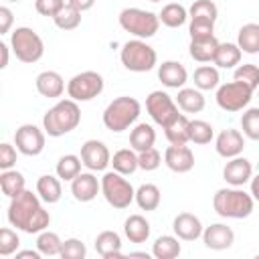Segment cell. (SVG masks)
Instances as JSON below:
<instances>
[{
    "label": "cell",
    "mask_w": 259,
    "mask_h": 259,
    "mask_svg": "<svg viewBox=\"0 0 259 259\" xmlns=\"http://www.w3.org/2000/svg\"><path fill=\"white\" fill-rule=\"evenodd\" d=\"M235 81H243L247 83L251 89L259 87V67L253 63H243L235 69Z\"/></svg>",
    "instance_id": "f6af8a7d"
},
{
    "label": "cell",
    "mask_w": 259,
    "mask_h": 259,
    "mask_svg": "<svg viewBox=\"0 0 259 259\" xmlns=\"http://www.w3.org/2000/svg\"><path fill=\"white\" fill-rule=\"evenodd\" d=\"M67 4H71L73 8H77L79 12H85V10H91L95 0H67Z\"/></svg>",
    "instance_id": "816d5d0a"
},
{
    "label": "cell",
    "mask_w": 259,
    "mask_h": 259,
    "mask_svg": "<svg viewBox=\"0 0 259 259\" xmlns=\"http://www.w3.org/2000/svg\"><path fill=\"white\" fill-rule=\"evenodd\" d=\"M36 91L47 99H57L65 91V81L57 71H42L34 79Z\"/></svg>",
    "instance_id": "44dd1931"
},
{
    "label": "cell",
    "mask_w": 259,
    "mask_h": 259,
    "mask_svg": "<svg viewBox=\"0 0 259 259\" xmlns=\"http://www.w3.org/2000/svg\"><path fill=\"white\" fill-rule=\"evenodd\" d=\"M45 140L47 132L34 123H22L14 132V146L24 156H38L45 150Z\"/></svg>",
    "instance_id": "7c38bea8"
},
{
    "label": "cell",
    "mask_w": 259,
    "mask_h": 259,
    "mask_svg": "<svg viewBox=\"0 0 259 259\" xmlns=\"http://www.w3.org/2000/svg\"><path fill=\"white\" fill-rule=\"evenodd\" d=\"M8 223L22 233H40L51 225V214L42 206V198L32 190H22L18 196L10 198L8 204Z\"/></svg>",
    "instance_id": "6da1fadb"
},
{
    "label": "cell",
    "mask_w": 259,
    "mask_h": 259,
    "mask_svg": "<svg viewBox=\"0 0 259 259\" xmlns=\"http://www.w3.org/2000/svg\"><path fill=\"white\" fill-rule=\"evenodd\" d=\"M241 55H243V51L239 49L237 42H219V49H217L212 63L219 69H233L241 63Z\"/></svg>",
    "instance_id": "f546056e"
},
{
    "label": "cell",
    "mask_w": 259,
    "mask_h": 259,
    "mask_svg": "<svg viewBox=\"0 0 259 259\" xmlns=\"http://www.w3.org/2000/svg\"><path fill=\"white\" fill-rule=\"evenodd\" d=\"M0 188H2V194L8 196V198H14L18 196L22 190H26V180H24V174L10 168V170H2L0 174Z\"/></svg>",
    "instance_id": "1f68e13d"
},
{
    "label": "cell",
    "mask_w": 259,
    "mask_h": 259,
    "mask_svg": "<svg viewBox=\"0 0 259 259\" xmlns=\"http://www.w3.org/2000/svg\"><path fill=\"white\" fill-rule=\"evenodd\" d=\"M16 231H18V229H16ZM16 231L10 229V227H4V229L0 231V255H2V257H10V255H14V253L18 251V247H20V237H18Z\"/></svg>",
    "instance_id": "7bdbcfd3"
},
{
    "label": "cell",
    "mask_w": 259,
    "mask_h": 259,
    "mask_svg": "<svg viewBox=\"0 0 259 259\" xmlns=\"http://www.w3.org/2000/svg\"><path fill=\"white\" fill-rule=\"evenodd\" d=\"M237 45L243 53L257 55L259 53V24L257 22L243 24L239 28V34H237Z\"/></svg>",
    "instance_id": "d6a6232c"
},
{
    "label": "cell",
    "mask_w": 259,
    "mask_h": 259,
    "mask_svg": "<svg viewBox=\"0 0 259 259\" xmlns=\"http://www.w3.org/2000/svg\"><path fill=\"white\" fill-rule=\"evenodd\" d=\"M10 49L20 63H28V65L40 61L45 55V42L40 34L30 26H16L10 32Z\"/></svg>",
    "instance_id": "8992f818"
},
{
    "label": "cell",
    "mask_w": 259,
    "mask_h": 259,
    "mask_svg": "<svg viewBox=\"0 0 259 259\" xmlns=\"http://www.w3.org/2000/svg\"><path fill=\"white\" fill-rule=\"evenodd\" d=\"M257 257H259V253H257Z\"/></svg>",
    "instance_id": "91938a15"
},
{
    "label": "cell",
    "mask_w": 259,
    "mask_h": 259,
    "mask_svg": "<svg viewBox=\"0 0 259 259\" xmlns=\"http://www.w3.org/2000/svg\"><path fill=\"white\" fill-rule=\"evenodd\" d=\"M223 178L229 186H245L253 178V166L243 156L229 158V162L223 168Z\"/></svg>",
    "instance_id": "2e32d148"
},
{
    "label": "cell",
    "mask_w": 259,
    "mask_h": 259,
    "mask_svg": "<svg viewBox=\"0 0 259 259\" xmlns=\"http://www.w3.org/2000/svg\"><path fill=\"white\" fill-rule=\"evenodd\" d=\"M119 26L134 34L136 38H152L158 28H160V18L158 14H154L152 10H144V8H123L119 12Z\"/></svg>",
    "instance_id": "52a82bcc"
},
{
    "label": "cell",
    "mask_w": 259,
    "mask_h": 259,
    "mask_svg": "<svg viewBox=\"0 0 259 259\" xmlns=\"http://www.w3.org/2000/svg\"><path fill=\"white\" fill-rule=\"evenodd\" d=\"M81 123V109L79 101L75 99H61L57 101L47 113L42 115V130L51 138H61L65 134H71Z\"/></svg>",
    "instance_id": "7a4b0ae2"
},
{
    "label": "cell",
    "mask_w": 259,
    "mask_h": 259,
    "mask_svg": "<svg viewBox=\"0 0 259 259\" xmlns=\"http://www.w3.org/2000/svg\"><path fill=\"white\" fill-rule=\"evenodd\" d=\"M217 16H219V8L212 0H194L192 6L188 8V18H204L217 22Z\"/></svg>",
    "instance_id": "b9f144b4"
},
{
    "label": "cell",
    "mask_w": 259,
    "mask_h": 259,
    "mask_svg": "<svg viewBox=\"0 0 259 259\" xmlns=\"http://www.w3.org/2000/svg\"><path fill=\"white\" fill-rule=\"evenodd\" d=\"M257 91H259V87H257Z\"/></svg>",
    "instance_id": "94428289"
},
{
    "label": "cell",
    "mask_w": 259,
    "mask_h": 259,
    "mask_svg": "<svg viewBox=\"0 0 259 259\" xmlns=\"http://www.w3.org/2000/svg\"><path fill=\"white\" fill-rule=\"evenodd\" d=\"M164 164L176 174H186L194 168V154L186 144H170L164 152Z\"/></svg>",
    "instance_id": "5bb4252c"
},
{
    "label": "cell",
    "mask_w": 259,
    "mask_h": 259,
    "mask_svg": "<svg viewBox=\"0 0 259 259\" xmlns=\"http://www.w3.org/2000/svg\"><path fill=\"white\" fill-rule=\"evenodd\" d=\"M14 22V14L8 6H0V34L10 32V26Z\"/></svg>",
    "instance_id": "f907efd6"
},
{
    "label": "cell",
    "mask_w": 259,
    "mask_h": 259,
    "mask_svg": "<svg viewBox=\"0 0 259 259\" xmlns=\"http://www.w3.org/2000/svg\"><path fill=\"white\" fill-rule=\"evenodd\" d=\"M16 150L12 144L2 142L0 144V170H10L16 164Z\"/></svg>",
    "instance_id": "681fc988"
},
{
    "label": "cell",
    "mask_w": 259,
    "mask_h": 259,
    "mask_svg": "<svg viewBox=\"0 0 259 259\" xmlns=\"http://www.w3.org/2000/svg\"><path fill=\"white\" fill-rule=\"evenodd\" d=\"M253 91L255 89H251L243 81H229V83H223V85L217 87V97L214 99H217L221 109L235 113V111H241L249 105V101L253 97Z\"/></svg>",
    "instance_id": "30bf717a"
},
{
    "label": "cell",
    "mask_w": 259,
    "mask_h": 259,
    "mask_svg": "<svg viewBox=\"0 0 259 259\" xmlns=\"http://www.w3.org/2000/svg\"><path fill=\"white\" fill-rule=\"evenodd\" d=\"M255 198L241 186L219 188L212 196V208L223 219H247L253 212Z\"/></svg>",
    "instance_id": "3957f363"
},
{
    "label": "cell",
    "mask_w": 259,
    "mask_h": 259,
    "mask_svg": "<svg viewBox=\"0 0 259 259\" xmlns=\"http://www.w3.org/2000/svg\"><path fill=\"white\" fill-rule=\"evenodd\" d=\"M121 65L132 73H148L158 65V53L144 38H134L123 42L119 51Z\"/></svg>",
    "instance_id": "5b68a950"
},
{
    "label": "cell",
    "mask_w": 259,
    "mask_h": 259,
    "mask_svg": "<svg viewBox=\"0 0 259 259\" xmlns=\"http://www.w3.org/2000/svg\"><path fill=\"white\" fill-rule=\"evenodd\" d=\"M140 113H142V105L136 97L119 95L113 101H109L107 107L103 109V125L113 134H121L138 121Z\"/></svg>",
    "instance_id": "277c9868"
},
{
    "label": "cell",
    "mask_w": 259,
    "mask_h": 259,
    "mask_svg": "<svg viewBox=\"0 0 259 259\" xmlns=\"http://www.w3.org/2000/svg\"><path fill=\"white\" fill-rule=\"evenodd\" d=\"M188 123H190V119H188L184 113H180L176 119H172V121L164 127L166 140H168L170 144H176V146L188 144V142H190V138H188Z\"/></svg>",
    "instance_id": "d590c367"
},
{
    "label": "cell",
    "mask_w": 259,
    "mask_h": 259,
    "mask_svg": "<svg viewBox=\"0 0 259 259\" xmlns=\"http://www.w3.org/2000/svg\"><path fill=\"white\" fill-rule=\"evenodd\" d=\"M156 144V130L142 121V123H136L134 130L130 132V148H134L136 152H144L148 148H154Z\"/></svg>",
    "instance_id": "4316f807"
},
{
    "label": "cell",
    "mask_w": 259,
    "mask_h": 259,
    "mask_svg": "<svg viewBox=\"0 0 259 259\" xmlns=\"http://www.w3.org/2000/svg\"><path fill=\"white\" fill-rule=\"evenodd\" d=\"M150 2H162V0H150Z\"/></svg>",
    "instance_id": "6f0895ef"
},
{
    "label": "cell",
    "mask_w": 259,
    "mask_h": 259,
    "mask_svg": "<svg viewBox=\"0 0 259 259\" xmlns=\"http://www.w3.org/2000/svg\"><path fill=\"white\" fill-rule=\"evenodd\" d=\"M81 160L87 170L103 172L111 164V154H109V148L101 140H87L81 146Z\"/></svg>",
    "instance_id": "4fadbf2b"
},
{
    "label": "cell",
    "mask_w": 259,
    "mask_h": 259,
    "mask_svg": "<svg viewBox=\"0 0 259 259\" xmlns=\"http://www.w3.org/2000/svg\"><path fill=\"white\" fill-rule=\"evenodd\" d=\"M67 2L65 0H34V10L40 14V16H55Z\"/></svg>",
    "instance_id": "c3c4849f"
},
{
    "label": "cell",
    "mask_w": 259,
    "mask_h": 259,
    "mask_svg": "<svg viewBox=\"0 0 259 259\" xmlns=\"http://www.w3.org/2000/svg\"><path fill=\"white\" fill-rule=\"evenodd\" d=\"M241 130H243L245 138H249L253 142H259V107H249V109L243 111Z\"/></svg>",
    "instance_id": "60d3db41"
},
{
    "label": "cell",
    "mask_w": 259,
    "mask_h": 259,
    "mask_svg": "<svg viewBox=\"0 0 259 259\" xmlns=\"http://www.w3.org/2000/svg\"><path fill=\"white\" fill-rule=\"evenodd\" d=\"M249 184H251V196L259 202V174H255V176L251 178V182H249Z\"/></svg>",
    "instance_id": "11a10c76"
},
{
    "label": "cell",
    "mask_w": 259,
    "mask_h": 259,
    "mask_svg": "<svg viewBox=\"0 0 259 259\" xmlns=\"http://www.w3.org/2000/svg\"><path fill=\"white\" fill-rule=\"evenodd\" d=\"M61 247H63V241L57 233L53 231H40L38 237H36V249L47 255V257H53V255H59L61 253Z\"/></svg>",
    "instance_id": "ab89813d"
},
{
    "label": "cell",
    "mask_w": 259,
    "mask_h": 259,
    "mask_svg": "<svg viewBox=\"0 0 259 259\" xmlns=\"http://www.w3.org/2000/svg\"><path fill=\"white\" fill-rule=\"evenodd\" d=\"M214 150H217L219 156H223L227 160L235 158V156H241L243 150H245V136H243V132L233 130V127L223 130L217 136V140H214Z\"/></svg>",
    "instance_id": "ac0fdd59"
},
{
    "label": "cell",
    "mask_w": 259,
    "mask_h": 259,
    "mask_svg": "<svg viewBox=\"0 0 259 259\" xmlns=\"http://www.w3.org/2000/svg\"><path fill=\"white\" fill-rule=\"evenodd\" d=\"M158 79L168 89H182L188 81V73L182 63L178 61H164L158 65Z\"/></svg>",
    "instance_id": "ffe728a7"
},
{
    "label": "cell",
    "mask_w": 259,
    "mask_h": 259,
    "mask_svg": "<svg viewBox=\"0 0 259 259\" xmlns=\"http://www.w3.org/2000/svg\"><path fill=\"white\" fill-rule=\"evenodd\" d=\"M130 257H146V259H148L150 255H148L146 251H134V253H130Z\"/></svg>",
    "instance_id": "9f6ffc18"
},
{
    "label": "cell",
    "mask_w": 259,
    "mask_h": 259,
    "mask_svg": "<svg viewBox=\"0 0 259 259\" xmlns=\"http://www.w3.org/2000/svg\"><path fill=\"white\" fill-rule=\"evenodd\" d=\"M99 192H101V180H97V176L91 170L81 172L71 180V194L77 202H91Z\"/></svg>",
    "instance_id": "9a60e30c"
},
{
    "label": "cell",
    "mask_w": 259,
    "mask_h": 259,
    "mask_svg": "<svg viewBox=\"0 0 259 259\" xmlns=\"http://www.w3.org/2000/svg\"><path fill=\"white\" fill-rule=\"evenodd\" d=\"M150 223L142 214H130L123 221V235L130 243H146L150 239Z\"/></svg>",
    "instance_id": "7402d4cb"
},
{
    "label": "cell",
    "mask_w": 259,
    "mask_h": 259,
    "mask_svg": "<svg viewBox=\"0 0 259 259\" xmlns=\"http://www.w3.org/2000/svg\"><path fill=\"white\" fill-rule=\"evenodd\" d=\"M172 229L180 241H196L198 237H202L204 231L200 219L192 212H178L172 221Z\"/></svg>",
    "instance_id": "d6986e66"
},
{
    "label": "cell",
    "mask_w": 259,
    "mask_h": 259,
    "mask_svg": "<svg viewBox=\"0 0 259 259\" xmlns=\"http://www.w3.org/2000/svg\"><path fill=\"white\" fill-rule=\"evenodd\" d=\"M95 251L103 259H115L121 257V237L115 231H101L95 237Z\"/></svg>",
    "instance_id": "cb8c5ba5"
},
{
    "label": "cell",
    "mask_w": 259,
    "mask_h": 259,
    "mask_svg": "<svg viewBox=\"0 0 259 259\" xmlns=\"http://www.w3.org/2000/svg\"><path fill=\"white\" fill-rule=\"evenodd\" d=\"M36 194L42 198V202L47 204H55L61 200L63 196V186H61V178L53 176V174H42L36 180Z\"/></svg>",
    "instance_id": "484cf974"
},
{
    "label": "cell",
    "mask_w": 259,
    "mask_h": 259,
    "mask_svg": "<svg viewBox=\"0 0 259 259\" xmlns=\"http://www.w3.org/2000/svg\"><path fill=\"white\" fill-rule=\"evenodd\" d=\"M53 22L57 28L61 30H73L81 24V12L77 8H73L71 4H65L55 16H53Z\"/></svg>",
    "instance_id": "f35d334b"
},
{
    "label": "cell",
    "mask_w": 259,
    "mask_h": 259,
    "mask_svg": "<svg viewBox=\"0 0 259 259\" xmlns=\"http://www.w3.org/2000/svg\"><path fill=\"white\" fill-rule=\"evenodd\" d=\"M188 32H190V38H206V36H212L214 34V22L212 20H204V18H190Z\"/></svg>",
    "instance_id": "bcb514c9"
},
{
    "label": "cell",
    "mask_w": 259,
    "mask_h": 259,
    "mask_svg": "<svg viewBox=\"0 0 259 259\" xmlns=\"http://www.w3.org/2000/svg\"><path fill=\"white\" fill-rule=\"evenodd\" d=\"M158 18H160V22H162L164 26H168V28H180V26L188 20V10H186L182 4H178V2H170V4H166V6L160 10Z\"/></svg>",
    "instance_id": "e575fe53"
},
{
    "label": "cell",
    "mask_w": 259,
    "mask_h": 259,
    "mask_svg": "<svg viewBox=\"0 0 259 259\" xmlns=\"http://www.w3.org/2000/svg\"><path fill=\"white\" fill-rule=\"evenodd\" d=\"M8 2H20V0H8Z\"/></svg>",
    "instance_id": "680465c9"
},
{
    "label": "cell",
    "mask_w": 259,
    "mask_h": 259,
    "mask_svg": "<svg viewBox=\"0 0 259 259\" xmlns=\"http://www.w3.org/2000/svg\"><path fill=\"white\" fill-rule=\"evenodd\" d=\"M176 103H178V107L184 113H200L204 109V105H206V99H204L200 89H196V87H182V89H178Z\"/></svg>",
    "instance_id": "d4e9b609"
},
{
    "label": "cell",
    "mask_w": 259,
    "mask_h": 259,
    "mask_svg": "<svg viewBox=\"0 0 259 259\" xmlns=\"http://www.w3.org/2000/svg\"><path fill=\"white\" fill-rule=\"evenodd\" d=\"M103 77L97 71H81L67 83V95L75 101H91L103 91Z\"/></svg>",
    "instance_id": "9c48e42d"
},
{
    "label": "cell",
    "mask_w": 259,
    "mask_h": 259,
    "mask_svg": "<svg viewBox=\"0 0 259 259\" xmlns=\"http://www.w3.org/2000/svg\"><path fill=\"white\" fill-rule=\"evenodd\" d=\"M217 49H219V40L214 34L206 38H190L188 45V53L196 63H212Z\"/></svg>",
    "instance_id": "603a6c76"
},
{
    "label": "cell",
    "mask_w": 259,
    "mask_h": 259,
    "mask_svg": "<svg viewBox=\"0 0 259 259\" xmlns=\"http://www.w3.org/2000/svg\"><path fill=\"white\" fill-rule=\"evenodd\" d=\"M162 202V192L156 184L152 182H146V184H140L136 188V204L142 208V210H156Z\"/></svg>",
    "instance_id": "f1b7e54d"
},
{
    "label": "cell",
    "mask_w": 259,
    "mask_h": 259,
    "mask_svg": "<svg viewBox=\"0 0 259 259\" xmlns=\"http://www.w3.org/2000/svg\"><path fill=\"white\" fill-rule=\"evenodd\" d=\"M188 138L192 144H198V146H204V144H210L212 138H214V127L204 121V119H190L188 123Z\"/></svg>",
    "instance_id": "74e56055"
},
{
    "label": "cell",
    "mask_w": 259,
    "mask_h": 259,
    "mask_svg": "<svg viewBox=\"0 0 259 259\" xmlns=\"http://www.w3.org/2000/svg\"><path fill=\"white\" fill-rule=\"evenodd\" d=\"M178 103L176 99H172L166 91H152L148 97H146V111L148 115L152 117L154 123L166 127L172 119H176L180 113H178Z\"/></svg>",
    "instance_id": "8fae6325"
},
{
    "label": "cell",
    "mask_w": 259,
    "mask_h": 259,
    "mask_svg": "<svg viewBox=\"0 0 259 259\" xmlns=\"http://www.w3.org/2000/svg\"><path fill=\"white\" fill-rule=\"evenodd\" d=\"M101 194L105 198V202L117 210L121 208H127L134 200H136V188L130 184V180L111 170V172H105L101 176Z\"/></svg>",
    "instance_id": "ba28073f"
},
{
    "label": "cell",
    "mask_w": 259,
    "mask_h": 259,
    "mask_svg": "<svg viewBox=\"0 0 259 259\" xmlns=\"http://www.w3.org/2000/svg\"><path fill=\"white\" fill-rule=\"evenodd\" d=\"M111 166H113L115 172H119V174H123V176L134 174V172L140 168L136 150H134V148H121V150H117V152L111 156Z\"/></svg>",
    "instance_id": "4dcf8cb0"
},
{
    "label": "cell",
    "mask_w": 259,
    "mask_h": 259,
    "mask_svg": "<svg viewBox=\"0 0 259 259\" xmlns=\"http://www.w3.org/2000/svg\"><path fill=\"white\" fill-rule=\"evenodd\" d=\"M8 51H10V45L0 42V57H2V61H0V69H6V67H8Z\"/></svg>",
    "instance_id": "db71d44e"
},
{
    "label": "cell",
    "mask_w": 259,
    "mask_h": 259,
    "mask_svg": "<svg viewBox=\"0 0 259 259\" xmlns=\"http://www.w3.org/2000/svg\"><path fill=\"white\" fill-rule=\"evenodd\" d=\"M138 162H140L142 170L152 172V170H156L162 164V156H160V152L156 148H148L144 152H138Z\"/></svg>",
    "instance_id": "7dc6e473"
},
{
    "label": "cell",
    "mask_w": 259,
    "mask_h": 259,
    "mask_svg": "<svg viewBox=\"0 0 259 259\" xmlns=\"http://www.w3.org/2000/svg\"><path fill=\"white\" fill-rule=\"evenodd\" d=\"M81 166H83V160L81 156H75V154H65L57 160V166H55V172L61 180L65 182H71L77 174H81Z\"/></svg>",
    "instance_id": "8d00e7d4"
},
{
    "label": "cell",
    "mask_w": 259,
    "mask_h": 259,
    "mask_svg": "<svg viewBox=\"0 0 259 259\" xmlns=\"http://www.w3.org/2000/svg\"><path fill=\"white\" fill-rule=\"evenodd\" d=\"M14 255H16V259H26V257H30V259H40L42 253H40L38 249H34V251H32V249H26V251H16Z\"/></svg>",
    "instance_id": "f5cc1de1"
},
{
    "label": "cell",
    "mask_w": 259,
    "mask_h": 259,
    "mask_svg": "<svg viewBox=\"0 0 259 259\" xmlns=\"http://www.w3.org/2000/svg\"><path fill=\"white\" fill-rule=\"evenodd\" d=\"M182 253L180 239L174 235H160L152 245V255L156 259H176Z\"/></svg>",
    "instance_id": "83f0119b"
},
{
    "label": "cell",
    "mask_w": 259,
    "mask_h": 259,
    "mask_svg": "<svg viewBox=\"0 0 259 259\" xmlns=\"http://www.w3.org/2000/svg\"><path fill=\"white\" fill-rule=\"evenodd\" d=\"M202 243L210 251H225L235 243V233L225 223H212L202 231Z\"/></svg>",
    "instance_id": "e0dca14e"
},
{
    "label": "cell",
    "mask_w": 259,
    "mask_h": 259,
    "mask_svg": "<svg viewBox=\"0 0 259 259\" xmlns=\"http://www.w3.org/2000/svg\"><path fill=\"white\" fill-rule=\"evenodd\" d=\"M194 87L200 89V91H210V89H217L221 85V75H219V69L212 67V65H200L194 69Z\"/></svg>",
    "instance_id": "836d02e7"
},
{
    "label": "cell",
    "mask_w": 259,
    "mask_h": 259,
    "mask_svg": "<svg viewBox=\"0 0 259 259\" xmlns=\"http://www.w3.org/2000/svg\"><path fill=\"white\" fill-rule=\"evenodd\" d=\"M85 255H87V247H85V243L81 239L71 237V239L63 241L59 257H63V259H85Z\"/></svg>",
    "instance_id": "ee69618b"
}]
</instances>
